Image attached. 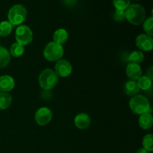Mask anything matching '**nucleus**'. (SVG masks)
Instances as JSON below:
<instances>
[{
  "mask_svg": "<svg viewBox=\"0 0 153 153\" xmlns=\"http://www.w3.org/2000/svg\"><path fill=\"white\" fill-rule=\"evenodd\" d=\"M139 91H140V89L137 86L136 81L129 80L126 82L125 85H124V91L127 96L134 97V96L137 95Z\"/></svg>",
  "mask_w": 153,
  "mask_h": 153,
  "instance_id": "nucleus-15",
  "label": "nucleus"
},
{
  "mask_svg": "<svg viewBox=\"0 0 153 153\" xmlns=\"http://www.w3.org/2000/svg\"><path fill=\"white\" fill-rule=\"evenodd\" d=\"M15 87L14 79L12 76L4 75L0 76V92L8 93Z\"/></svg>",
  "mask_w": 153,
  "mask_h": 153,
  "instance_id": "nucleus-10",
  "label": "nucleus"
},
{
  "mask_svg": "<svg viewBox=\"0 0 153 153\" xmlns=\"http://www.w3.org/2000/svg\"><path fill=\"white\" fill-rule=\"evenodd\" d=\"M91 117L86 113H79L74 118V124L79 129H85L91 125Z\"/></svg>",
  "mask_w": 153,
  "mask_h": 153,
  "instance_id": "nucleus-12",
  "label": "nucleus"
},
{
  "mask_svg": "<svg viewBox=\"0 0 153 153\" xmlns=\"http://www.w3.org/2000/svg\"><path fill=\"white\" fill-rule=\"evenodd\" d=\"M68 32L64 28H58L54 32L53 40L55 43L63 45L68 40Z\"/></svg>",
  "mask_w": 153,
  "mask_h": 153,
  "instance_id": "nucleus-14",
  "label": "nucleus"
},
{
  "mask_svg": "<svg viewBox=\"0 0 153 153\" xmlns=\"http://www.w3.org/2000/svg\"><path fill=\"white\" fill-rule=\"evenodd\" d=\"M137 81L139 89L142 91H148L152 88V79L148 77L147 76H141Z\"/></svg>",
  "mask_w": 153,
  "mask_h": 153,
  "instance_id": "nucleus-18",
  "label": "nucleus"
},
{
  "mask_svg": "<svg viewBox=\"0 0 153 153\" xmlns=\"http://www.w3.org/2000/svg\"><path fill=\"white\" fill-rule=\"evenodd\" d=\"M26 8L22 4H16L12 6L7 13L8 22L12 25H20L27 17Z\"/></svg>",
  "mask_w": 153,
  "mask_h": 153,
  "instance_id": "nucleus-4",
  "label": "nucleus"
},
{
  "mask_svg": "<svg viewBox=\"0 0 153 153\" xmlns=\"http://www.w3.org/2000/svg\"><path fill=\"white\" fill-rule=\"evenodd\" d=\"M10 55L14 58H19L22 56L25 52V47L18 43H14L11 45L10 49Z\"/></svg>",
  "mask_w": 153,
  "mask_h": 153,
  "instance_id": "nucleus-20",
  "label": "nucleus"
},
{
  "mask_svg": "<svg viewBox=\"0 0 153 153\" xmlns=\"http://www.w3.org/2000/svg\"><path fill=\"white\" fill-rule=\"evenodd\" d=\"M113 4L116 9L125 10L131 4V0H113Z\"/></svg>",
  "mask_w": 153,
  "mask_h": 153,
  "instance_id": "nucleus-24",
  "label": "nucleus"
},
{
  "mask_svg": "<svg viewBox=\"0 0 153 153\" xmlns=\"http://www.w3.org/2000/svg\"><path fill=\"white\" fill-rule=\"evenodd\" d=\"M52 111L47 107H41L36 111L34 119L36 123L40 126H44L51 122L52 119Z\"/></svg>",
  "mask_w": 153,
  "mask_h": 153,
  "instance_id": "nucleus-7",
  "label": "nucleus"
},
{
  "mask_svg": "<svg viewBox=\"0 0 153 153\" xmlns=\"http://www.w3.org/2000/svg\"><path fill=\"white\" fill-rule=\"evenodd\" d=\"M143 31L146 34L152 37L153 35V17L149 16L147 19H145L143 22Z\"/></svg>",
  "mask_w": 153,
  "mask_h": 153,
  "instance_id": "nucleus-23",
  "label": "nucleus"
},
{
  "mask_svg": "<svg viewBox=\"0 0 153 153\" xmlns=\"http://www.w3.org/2000/svg\"><path fill=\"white\" fill-rule=\"evenodd\" d=\"M58 82V76L52 69L46 68L40 73L38 83L45 91L52 90L56 86Z\"/></svg>",
  "mask_w": 153,
  "mask_h": 153,
  "instance_id": "nucleus-3",
  "label": "nucleus"
},
{
  "mask_svg": "<svg viewBox=\"0 0 153 153\" xmlns=\"http://www.w3.org/2000/svg\"><path fill=\"white\" fill-rule=\"evenodd\" d=\"M10 55L5 47L0 46V68L6 67L10 62Z\"/></svg>",
  "mask_w": 153,
  "mask_h": 153,
  "instance_id": "nucleus-16",
  "label": "nucleus"
},
{
  "mask_svg": "<svg viewBox=\"0 0 153 153\" xmlns=\"http://www.w3.org/2000/svg\"><path fill=\"white\" fill-rule=\"evenodd\" d=\"M143 60H144V55L141 51H133L128 57V61H129V63L132 64H140V63L143 62Z\"/></svg>",
  "mask_w": 153,
  "mask_h": 153,
  "instance_id": "nucleus-19",
  "label": "nucleus"
},
{
  "mask_svg": "<svg viewBox=\"0 0 153 153\" xmlns=\"http://www.w3.org/2000/svg\"><path fill=\"white\" fill-rule=\"evenodd\" d=\"M126 19L134 25H139L146 18V10L139 4H131L125 10Z\"/></svg>",
  "mask_w": 153,
  "mask_h": 153,
  "instance_id": "nucleus-1",
  "label": "nucleus"
},
{
  "mask_svg": "<svg viewBox=\"0 0 153 153\" xmlns=\"http://www.w3.org/2000/svg\"><path fill=\"white\" fill-rule=\"evenodd\" d=\"M113 19L117 22H121L125 20V10L116 9L113 14Z\"/></svg>",
  "mask_w": 153,
  "mask_h": 153,
  "instance_id": "nucleus-25",
  "label": "nucleus"
},
{
  "mask_svg": "<svg viewBox=\"0 0 153 153\" xmlns=\"http://www.w3.org/2000/svg\"><path fill=\"white\" fill-rule=\"evenodd\" d=\"M139 126L144 130H148L152 127L153 117L150 113H146L140 115L138 120Z\"/></svg>",
  "mask_w": 153,
  "mask_h": 153,
  "instance_id": "nucleus-13",
  "label": "nucleus"
},
{
  "mask_svg": "<svg viewBox=\"0 0 153 153\" xmlns=\"http://www.w3.org/2000/svg\"><path fill=\"white\" fill-rule=\"evenodd\" d=\"M15 39L16 40V43H19L22 46H26L32 41V31L28 25H19L15 31Z\"/></svg>",
  "mask_w": 153,
  "mask_h": 153,
  "instance_id": "nucleus-6",
  "label": "nucleus"
},
{
  "mask_svg": "<svg viewBox=\"0 0 153 153\" xmlns=\"http://www.w3.org/2000/svg\"><path fill=\"white\" fill-rule=\"evenodd\" d=\"M13 98L8 93L0 92V110L8 108L12 104Z\"/></svg>",
  "mask_w": 153,
  "mask_h": 153,
  "instance_id": "nucleus-17",
  "label": "nucleus"
},
{
  "mask_svg": "<svg viewBox=\"0 0 153 153\" xmlns=\"http://www.w3.org/2000/svg\"><path fill=\"white\" fill-rule=\"evenodd\" d=\"M73 71V67L70 61L65 59H60L56 61L55 72L58 76L65 78L70 76Z\"/></svg>",
  "mask_w": 153,
  "mask_h": 153,
  "instance_id": "nucleus-8",
  "label": "nucleus"
},
{
  "mask_svg": "<svg viewBox=\"0 0 153 153\" xmlns=\"http://www.w3.org/2000/svg\"><path fill=\"white\" fill-rule=\"evenodd\" d=\"M126 73L131 80L137 81L142 76V68L139 64L129 63L126 68Z\"/></svg>",
  "mask_w": 153,
  "mask_h": 153,
  "instance_id": "nucleus-11",
  "label": "nucleus"
},
{
  "mask_svg": "<svg viewBox=\"0 0 153 153\" xmlns=\"http://www.w3.org/2000/svg\"><path fill=\"white\" fill-rule=\"evenodd\" d=\"M136 153H149V152H148L147 150H146V149H143V148H140Z\"/></svg>",
  "mask_w": 153,
  "mask_h": 153,
  "instance_id": "nucleus-26",
  "label": "nucleus"
},
{
  "mask_svg": "<svg viewBox=\"0 0 153 153\" xmlns=\"http://www.w3.org/2000/svg\"><path fill=\"white\" fill-rule=\"evenodd\" d=\"M13 25L8 21H2L0 22V37H7L12 32Z\"/></svg>",
  "mask_w": 153,
  "mask_h": 153,
  "instance_id": "nucleus-21",
  "label": "nucleus"
},
{
  "mask_svg": "<svg viewBox=\"0 0 153 153\" xmlns=\"http://www.w3.org/2000/svg\"><path fill=\"white\" fill-rule=\"evenodd\" d=\"M135 43L140 50L149 52L153 49V39L146 34H140L136 37Z\"/></svg>",
  "mask_w": 153,
  "mask_h": 153,
  "instance_id": "nucleus-9",
  "label": "nucleus"
},
{
  "mask_svg": "<svg viewBox=\"0 0 153 153\" xmlns=\"http://www.w3.org/2000/svg\"><path fill=\"white\" fill-rule=\"evenodd\" d=\"M129 107L133 113L138 115L150 113L152 111L149 100L143 95H135L131 97L129 101Z\"/></svg>",
  "mask_w": 153,
  "mask_h": 153,
  "instance_id": "nucleus-2",
  "label": "nucleus"
},
{
  "mask_svg": "<svg viewBox=\"0 0 153 153\" xmlns=\"http://www.w3.org/2000/svg\"><path fill=\"white\" fill-rule=\"evenodd\" d=\"M143 148L148 152L153 151V135L152 134H147L143 137L142 140Z\"/></svg>",
  "mask_w": 153,
  "mask_h": 153,
  "instance_id": "nucleus-22",
  "label": "nucleus"
},
{
  "mask_svg": "<svg viewBox=\"0 0 153 153\" xmlns=\"http://www.w3.org/2000/svg\"><path fill=\"white\" fill-rule=\"evenodd\" d=\"M64 49L62 45L55 43L54 41L50 42L45 46L43 49V57L47 61L51 62L59 61L64 55Z\"/></svg>",
  "mask_w": 153,
  "mask_h": 153,
  "instance_id": "nucleus-5",
  "label": "nucleus"
}]
</instances>
